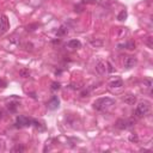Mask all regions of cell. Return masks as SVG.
Wrapping results in <instances>:
<instances>
[{
  "label": "cell",
  "mask_w": 153,
  "mask_h": 153,
  "mask_svg": "<svg viewBox=\"0 0 153 153\" xmlns=\"http://www.w3.org/2000/svg\"><path fill=\"white\" fill-rule=\"evenodd\" d=\"M114 104H115V101L112 98L103 97V98H98L97 101H95L93 108L97 111H107L114 105Z\"/></svg>",
  "instance_id": "obj_1"
},
{
  "label": "cell",
  "mask_w": 153,
  "mask_h": 153,
  "mask_svg": "<svg viewBox=\"0 0 153 153\" xmlns=\"http://www.w3.org/2000/svg\"><path fill=\"white\" fill-rule=\"evenodd\" d=\"M150 112V104L147 102H140L135 109V115L138 117H142L145 115H147Z\"/></svg>",
  "instance_id": "obj_2"
},
{
  "label": "cell",
  "mask_w": 153,
  "mask_h": 153,
  "mask_svg": "<svg viewBox=\"0 0 153 153\" xmlns=\"http://www.w3.org/2000/svg\"><path fill=\"white\" fill-rule=\"evenodd\" d=\"M30 126H33V118H29L27 116H17V118H16V127L23 128Z\"/></svg>",
  "instance_id": "obj_3"
},
{
  "label": "cell",
  "mask_w": 153,
  "mask_h": 153,
  "mask_svg": "<svg viewBox=\"0 0 153 153\" xmlns=\"http://www.w3.org/2000/svg\"><path fill=\"white\" fill-rule=\"evenodd\" d=\"M135 124V122L133 120H118L116 122V127L118 128V129H131V128H133Z\"/></svg>",
  "instance_id": "obj_4"
},
{
  "label": "cell",
  "mask_w": 153,
  "mask_h": 153,
  "mask_svg": "<svg viewBox=\"0 0 153 153\" xmlns=\"http://www.w3.org/2000/svg\"><path fill=\"white\" fill-rule=\"evenodd\" d=\"M9 28H10L9 19H7L6 16H1V18H0V33H1V35L6 33L9 30Z\"/></svg>",
  "instance_id": "obj_5"
},
{
  "label": "cell",
  "mask_w": 153,
  "mask_h": 153,
  "mask_svg": "<svg viewBox=\"0 0 153 153\" xmlns=\"http://www.w3.org/2000/svg\"><path fill=\"white\" fill-rule=\"evenodd\" d=\"M136 65V59L134 56H126L124 60H123V66L127 69H131Z\"/></svg>",
  "instance_id": "obj_6"
},
{
  "label": "cell",
  "mask_w": 153,
  "mask_h": 153,
  "mask_svg": "<svg viewBox=\"0 0 153 153\" xmlns=\"http://www.w3.org/2000/svg\"><path fill=\"white\" fill-rule=\"evenodd\" d=\"M60 105V99L58 96H53V97L50 98V101L47 103V107L49 108L50 110H55V109H58Z\"/></svg>",
  "instance_id": "obj_7"
},
{
  "label": "cell",
  "mask_w": 153,
  "mask_h": 153,
  "mask_svg": "<svg viewBox=\"0 0 153 153\" xmlns=\"http://www.w3.org/2000/svg\"><path fill=\"white\" fill-rule=\"evenodd\" d=\"M122 99H123V102L126 104H128V105H135V104H136V97H135L134 95H132V93L126 95Z\"/></svg>",
  "instance_id": "obj_8"
},
{
  "label": "cell",
  "mask_w": 153,
  "mask_h": 153,
  "mask_svg": "<svg viewBox=\"0 0 153 153\" xmlns=\"http://www.w3.org/2000/svg\"><path fill=\"white\" fill-rule=\"evenodd\" d=\"M96 71H97L99 74H105L107 73V62L98 61L96 63Z\"/></svg>",
  "instance_id": "obj_9"
},
{
  "label": "cell",
  "mask_w": 153,
  "mask_h": 153,
  "mask_svg": "<svg viewBox=\"0 0 153 153\" xmlns=\"http://www.w3.org/2000/svg\"><path fill=\"white\" fill-rule=\"evenodd\" d=\"M67 47L71 48V49H78V48L82 47V42H80L79 39H71L67 43Z\"/></svg>",
  "instance_id": "obj_10"
},
{
  "label": "cell",
  "mask_w": 153,
  "mask_h": 153,
  "mask_svg": "<svg viewBox=\"0 0 153 153\" xmlns=\"http://www.w3.org/2000/svg\"><path fill=\"white\" fill-rule=\"evenodd\" d=\"M7 109H9L10 112H16L19 107V103L18 102H10V103H7Z\"/></svg>",
  "instance_id": "obj_11"
},
{
  "label": "cell",
  "mask_w": 153,
  "mask_h": 153,
  "mask_svg": "<svg viewBox=\"0 0 153 153\" xmlns=\"http://www.w3.org/2000/svg\"><path fill=\"white\" fill-rule=\"evenodd\" d=\"M68 33V29L66 27H61L60 29H58V31H56V35H58V37H62V36H66Z\"/></svg>",
  "instance_id": "obj_12"
},
{
  "label": "cell",
  "mask_w": 153,
  "mask_h": 153,
  "mask_svg": "<svg viewBox=\"0 0 153 153\" xmlns=\"http://www.w3.org/2000/svg\"><path fill=\"white\" fill-rule=\"evenodd\" d=\"M110 86L111 87H122L123 86V82L121 79H116V80H112L110 83Z\"/></svg>",
  "instance_id": "obj_13"
},
{
  "label": "cell",
  "mask_w": 153,
  "mask_h": 153,
  "mask_svg": "<svg viewBox=\"0 0 153 153\" xmlns=\"http://www.w3.org/2000/svg\"><path fill=\"white\" fill-rule=\"evenodd\" d=\"M25 151V147L23 146V145H19V143H17L16 146L12 148V152L13 153H22V152H24Z\"/></svg>",
  "instance_id": "obj_14"
},
{
  "label": "cell",
  "mask_w": 153,
  "mask_h": 153,
  "mask_svg": "<svg viewBox=\"0 0 153 153\" xmlns=\"http://www.w3.org/2000/svg\"><path fill=\"white\" fill-rule=\"evenodd\" d=\"M127 11L126 10H122V11H121L120 13H118V16H117V19L118 20H121V22H122V20H124L126 18H127Z\"/></svg>",
  "instance_id": "obj_15"
},
{
  "label": "cell",
  "mask_w": 153,
  "mask_h": 153,
  "mask_svg": "<svg viewBox=\"0 0 153 153\" xmlns=\"http://www.w3.org/2000/svg\"><path fill=\"white\" fill-rule=\"evenodd\" d=\"M90 43L93 47H101V46H103V41H101V39H91Z\"/></svg>",
  "instance_id": "obj_16"
},
{
  "label": "cell",
  "mask_w": 153,
  "mask_h": 153,
  "mask_svg": "<svg viewBox=\"0 0 153 153\" xmlns=\"http://www.w3.org/2000/svg\"><path fill=\"white\" fill-rule=\"evenodd\" d=\"M129 141H131V142H134V143L139 142V136L136 135V134H131V135H129Z\"/></svg>",
  "instance_id": "obj_17"
},
{
  "label": "cell",
  "mask_w": 153,
  "mask_h": 153,
  "mask_svg": "<svg viewBox=\"0 0 153 153\" xmlns=\"http://www.w3.org/2000/svg\"><path fill=\"white\" fill-rule=\"evenodd\" d=\"M19 74H20L23 78H29L30 72H29V69H20V71H19Z\"/></svg>",
  "instance_id": "obj_18"
},
{
  "label": "cell",
  "mask_w": 153,
  "mask_h": 153,
  "mask_svg": "<svg viewBox=\"0 0 153 153\" xmlns=\"http://www.w3.org/2000/svg\"><path fill=\"white\" fill-rule=\"evenodd\" d=\"M118 47H126L128 49H135V43L134 42H128V43H124L123 46H118Z\"/></svg>",
  "instance_id": "obj_19"
},
{
  "label": "cell",
  "mask_w": 153,
  "mask_h": 153,
  "mask_svg": "<svg viewBox=\"0 0 153 153\" xmlns=\"http://www.w3.org/2000/svg\"><path fill=\"white\" fill-rule=\"evenodd\" d=\"M105 62H107V73H112V72H114V67H112V65L108 61H105Z\"/></svg>",
  "instance_id": "obj_20"
},
{
  "label": "cell",
  "mask_w": 153,
  "mask_h": 153,
  "mask_svg": "<svg viewBox=\"0 0 153 153\" xmlns=\"http://www.w3.org/2000/svg\"><path fill=\"white\" fill-rule=\"evenodd\" d=\"M60 87H61L60 83H56V82H54V83L52 84V87H50V88H52V90H53V91H56V90H59V88H60Z\"/></svg>",
  "instance_id": "obj_21"
},
{
  "label": "cell",
  "mask_w": 153,
  "mask_h": 153,
  "mask_svg": "<svg viewBox=\"0 0 153 153\" xmlns=\"http://www.w3.org/2000/svg\"><path fill=\"white\" fill-rule=\"evenodd\" d=\"M37 27H38V24H30V25L27 27V30L28 31H34L35 28H37Z\"/></svg>",
  "instance_id": "obj_22"
},
{
  "label": "cell",
  "mask_w": 153,
  "mask_h": 153,
  "mask_svg": "<svg viewBox=\"0 0 153 153\" xmlns=\"http://www.w3.org/2000/svg\"><path fill=\"white\" fill-rule=\"evenodd\" d=\"M152 39H153V38H152V37L150 36V37L147 38V41H146V44L148 46V48H153V43H152Z\"/></svg>",
  "instance_id": "obj_23"
},
{
  "label": "cell",
  "mask_w": 153,
  "mask_h": 153,
  "mask_svg": "<svg viewBox=\"0 0 153 153\" xmlns=\"http://www.w3.org/2000/svg\"><path fill=\"white\" fill-rule=\"evenodd\" d=\"M7 86V83L5 82V80H3V79H0V87L1 88H5Z\"/></svg>",
  "instance_id": "obj_24"
},
{
  "label": "cell",
  "mask_w": 153,
  "mask_h": 153,
  "mask_svg": "<svg viewBox=\"0 0 153 153\" xmlns=\"http://www.w3.org/2000/svg\"><path fill=\"white\" fill-rule=\"evenodd\" d=\"M88 90H84V91H82V93H80V96H82V97H88Z\"/></svg>",
  "instance_id": "obj_25"
},
{
  "label": "cell",
  "mask_w": 153,
  "mask_h": 153,
  "mask_svg": "<svg viewBox=\"0 0 153 153\" xmlns=\"http://www.w3.org/2000/svg\"><path fill=\"white\" fill-rule=\"evenodd\" d=\"M25 47H27V50H33V44H31V43H27L25 44Z\"/></svg>",
  "instance_id": "obj_26"
},
{
  "label": "cell",
  "mask_w": 153,
  "mask_h": 153,
  "mask_svg": "<svg viewBox=\"0 0 153 153\" xmlns=\"http://www.w3.org/2000/svg\"><path fill=\"white\" fill-rule=\"evenodd\" d=\"M4 147H5V143H4V141H3V140H0V152H1V151H4Z\"/></svg>",
  "instance_id": "obj_27"
},
{
  "label": "cell",
  "mask_w": 153,
  "mask_h": 153,
  "mask_svg": "<svg viewBox=\"0 0 153 153\" xmlns=\"http://www.w3.org/2000/svg\"><path fill=\"white\" fill-rule=\"evenodd\" d=\"M61 73H62V72H61L60 69H59V71H56V72H55V74H56V75H58V74H61Z\"/></svg>",
  "instance_id": "obj_28"
},
{
  "label": "cell",
  "mask_w": 153,
  "mask_h": 153,
  "mask_svg": "<svg viewBox=\"0 0 153 153\" xmlns=\"http://www.w3.org/2000/svg\"><path fill=\"white\" fill-rule=\"evenodd\" d=\"M1 117H3V111L0 110V118H1Z\"/></svg>",
  "instance_id": "obj_29"
}]
</instances>
